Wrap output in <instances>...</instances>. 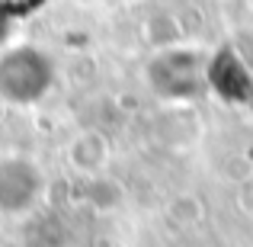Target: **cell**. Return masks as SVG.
<instances>
[{
  "instance_id": "6da1fadb",
  "label": "cell",
  "mask_w": 253,
  "mask_h": 247,
  "mask_svg": "<svg viewBox=\"0 0 253 247\" xmlns=\"http://www.w3.org/2000/svg\"><path fill=\"white\" fill-rule=\"evenodd\" d=\"M55 90V61L39 45H10L0 51V99L36 106Z\"/></svg>"
},
{
  "instance_id": "3957f363",
  "label": "cell",
  "mask_w": 253,
  "mask_h": 247,
  "mask_svg": "<svg viewBox=\"0 0 253 247\" xmlns=\"http://www.w3.org/2000/svg\"><path fill=\"white\" fill-rule=\"evenodd\" d=\"M205 84L228 106H253V71L231 45H221L205 61Z\"/></svg>"
},
{
  "instance_id": "277c9868",
  "label": "cell",
  "mask_w": 253,
  "mask_h": 247,
  "mask_svg": "<svg viewBox=\"0 0 253 247\" xmlns=\"http://www.w3.org/2000/svg\"><path fill=\"white\" fill-rule=\"evenodd\" d=\"M42 183L29 157H0V215H26L42 196Z\"/></svg>"
},
{
  "instance_id": "5b68a950",
  "label": "cell",
  "mask_w": 253,
  "mask_h": 247,
  "mask_svg": "<svg viewBox=\"0 0 253 247\" xmlns=\"http://www.w3.org/2000/svg\"><path fill=\"white\" fill-rule=\"evenodd\" d=\"M42 0H0V51L10 42V32L29 16Z\"/></svg>"
},
{
  "instance_id": "7a4b0ae2",
  "label": "cell",
  "mask_w": 253,
  "mask_h": 247,
  "mask_svg": "<svg viewBox=\"0 0 253 247\" xmlns=\"http://www.w3.org/2000/svg\"><path fill=\"white\" fill-rule=\"evenodd\" d=\"M209 55L196 49H167L157 51L148 64V84L161 99H196L209 90L205 84Z\"/></svg>"
}]
</instances>
